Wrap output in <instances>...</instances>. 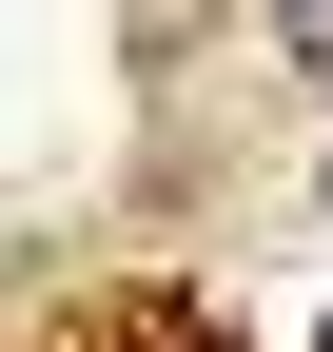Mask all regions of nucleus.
Instances as JSON below:
<instances>
[{"mask_svg": "<svg viewBox=\"0 0 333 352\" xmlns=\"http://www.w3.org/2000/svg\"><path fill=\"white\" fill-rule=\"evenodd\" d=\"M275 39H294V59H314V78H333V0H275Z\"/></svg>", "mask_w": 333, "mask_h": 352, "instance_id": "obj_1", "label": "nucleus"}]
</instances>
